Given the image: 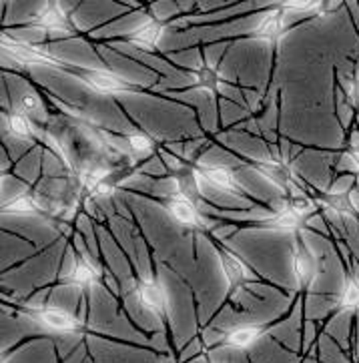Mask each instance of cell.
<instances>
[{"mask_svg":"<svg viewBox=\"0 0 359 363\" xmlns=\"http://www.w3.org/2000/svg\"><path fill=\"white\" fill-rule=\"evenodd\" d=\"M26 315L31 317L40 328L55 331V333H77L79 331V321L67 313L65 309L58 307H40V309H28Z\"/></svg>","mask_w":359,"mask_h":363,"instance_id":"obj_1","label":"cell"},{"mask_svg":"<svg viewBox=\"0 0 359 363\" xmlns=\"http://www.w3.org/2000/svg\"><path fill=\"white\" fill-rule=\"evenodd\" d=\"M4 52L11 55L12 59L24 62V65H50V67H60L62 62L53 57L50 52L43 50V48L26 45V43H16V40H9L4 38Z\"/></svg>","mask_w":359,"mask_h":363,"instance_id":"obj_2","label":"cell"},{"mask_svg":"<svg viewBox=\"0 0 359 363\" xmlns=\"http://www.w3.org/2000/svg\"><path fill=\"white\" fill-rule=\"evenodd\" d=\"M82 79L84 82L96 91V93H109V94H115V93H123V91H127L128 84L121 77H116L113 72H106V71H87L82 74Z\"/></svg>","mask_w":359,"mask_h":363,"instance_id":"obj_3","label":"cell"},{"mask_svg":"<svg viewBox=\"0 0 359 363\" xmlns=\"http://www.w3.org/2000/svg\"><path fill=\"white\" fill-rule=\"evenodd\" d=\"M137 295H139L140 305L147 311H151L155 315H162L165 313V309H167V297H165V291H162L159 283L151 281V279L140 281Z\"/></svg>","mask_w":359,"mask_h":363,"instance_id":"obj_4","label":"cell"},{"mask_svg":"<svg viewBox=\"0 0 359 363\" xmlns=\"http://www.w3.org/2000/svg\"><path fill=\"white\" fill-rule=\"evenodd\" d=\"M263 333H265V329L261 328V325H243V328H237L229 331L227 335H225V345L227 347H233V350H247V347H251L255 341H259L263 337Z\"/></svg>","mask_w":359,"mask_h":363,"instance_id":"obj_5","label":"cell"},{"mask_svg":"<svg viewBox=\"0 0 359 363\" xmlns=\"http://www.w3.org/2000/svg\"><path fill=\"white\" fill-rule=\"evenodd\" d=\"M221 265L225 271V277L231 287H241L247 277H249V271L245 267V263L237 255H233L231 251H221Z\"/></svg>","mask_w":359,"mask_h":363,"instance_id":"obj_6","label":"cell"},{"mask_svg":"<svg viewBox=\"0 0 359 363\" xmlns=\"http://www.w3.org/2000/svg\"><path fill=\"white\" fill-rule=\"evenodd\" d=\"M167 209H169L175 221L181 223V225H187V227H197L199 225V213L193 205V201L187 199L183 195L169 201Z\"/></svg>","mask_w":359,"mask_h":363,"instance_id":"obj_7","label":"cell"},{"mask_svg":"<svg viewBox=\"0 0 359 363\" xmlns=\"http://www.w3.org/2000/svg\"><path fill=\"white\" fill-rule=\"evenodd\" d=\"M36 21L38 24L45 28V30H67L69 28V18H67V14L65 11L55 4V2H48L45 4L38 14H36Z\"/></svg>","mask_w":359,"mask_h":363,"instance_id":"obj_8","label":"cell"},{"mask_svg":"<svg viewBox=\"0 0 359 363\" xmlns=\"http://www.w3.org/2000/svg\"><path fill=\"white\" fill-rule=\"evenodd\" d=\"M162 36V24L157 21H149L147 24H143L140 28H137L133 35L128 36V40L135 45V47L145 48V50H151L157 47V43L161 40Z\"/></svg>","mask_w":359,"mask_h":363,"instance_id":"obj_9","label":"cell"},{"mask_svg":"<svg viewBox=\"0 0 359 363\" xmlns=\"http://www.w3.org/2000/svg\"><path fill=\"white\" fill-rule=\"evenodd\" d=\"M203 177H205L215 189L227 191V193L239 191L237 179H235V175H233L229 169H225V167H211V169H205V171H203Z\"/></svg>","mask_w":359,"mask_h":363,"instance_id":"obj_10","label":"cell"},{"mask_svg":"<svg viewBox=\"0 0 359 363\" xmlns=\"http://www.w3.org/2000/svg\"><path fill=\"white\" fill-rule=\"evenodd\" d=\"M281 28H283L281 14L279 12H269L267 16L261 18V23L257 24L255 36L261 38V40H275L281 35Z\"/></svg>","mask_w":359,"mask_h":363,"instance_id":"obj_11","label":"cell"},{"mask_svg":"<svg viewBox=\"0 0 359 363\" xmlns=\"http://www.w3.org/2000/svg\"><path fill=\"white\" fill-rule=\"evenodd\" d=\"M18 113L24 115V117H28L31 121H45L47 118L43 101L35 93H24L21 96V101H18Z\"/></svg>","mask_w":359,"mask_h":363,"instance_id":"obj_12","label":"cell"},{"mask_svg":"<svg viewBox=\"0 0 359 363\" xmlns=\"http://www.w3.org/2000/svg\"><path fill=\"white\" fill-rule=\"evenodd\" d=\"M99 277V273L94 269L93 265L89 263V261H79L69 273V283L70 285H77V287H84V285H89V283H93L94 279Z\"/></svg>","mask_w":359,"mask_h":363,"instance_id":"obj_13","label":"cell"},{"mask_svg":"<svg viewBox=\"0 0 359 363\" xmlns=\"http://www.w3.org/2000/svg\"><path fill=\"white\" fill-rule=\"evenodd\" d=\"M303 221L302 213H297L293 207H287V209H281V211L269 221L271 227L275 229H281V231H295Z\"/></svg>","mask_w":359,"mask_h":363,"instance_id":"obj_14","label":"cell"},{"mask_svg":"<svg viewBox=\"0 0 359 363\" xmlns=\"http://www.w3.org/2000/svg\"><path fill=\"white\" fill-rule=\"evenodd\" d=\"M339 307L343 311H355L359 309V279L349 277L343 289H341V297H339Z\"/></svg>","mask_w":359,"mask_h":363,"instance_id":"obj_15","label":"cell"},{"mask_svg":"<svg viewBox=\"0 0 359 363\" xmlns=\"http://www.w3.org/2000/svg\"><path fill=\"white\" fill-rule=\"evenodd\" d=\"M195 81H197V86L201 91H205V93H215L217 86H219V72L215 71L213 67L203 65L197 71V74H195Z\"/></svg>","mask_w":359,"mask_h":363,"instance_id":"obj_16","label":"cell"},{"mask_svg":"<svg viewBox=\"0 0 359 363\" xmlns=\"http://www.w3.org/2000/svg\"><path fill=\"white\" fill-rule=\"evenodd\" d=\"M311 259L307 253H303V251H295V255H293V273H295V279L299 285L307 281L309 277H311Z\"/></svg>","mask_w":359,"mask_h":363,"instance_id":"obj_17","label":"cell"},{"mask_svg":"<svg viewBox=\"0 0 359 363\" xmlns=\"http://www.w3.org/2000/svg\"><path fill=\"white\" fill-rule=\"evenodd\" d=\"M9 129L14 137H18V139H28V137H33V123H31V118L24 117L21 113H16V115H12L9 118Z\"/></svg>","mask_w":359,"mask_h":363,"instance_id":"obj_18","label":"cell"},{"mask_svg":"<svg viewBox=\"0 0 359 363\" xmlns=\"http://www.w3.org/2000/svg\"><path fill=\"white\" fill-rule=\"evenodd\" d=\"M261 171L265 173L275 185H281V187H287L289 183V173L283 164H261Z\"/></svg>","mask_w":359,"mask_h":363,"instance_id":"obj_19","label":"cell"},{"mask_svg":"<svg viewBox=\"0 0 359 363\" xmlns=\"http://www.w3.org/2000/svg\"><path fill=\"white\" fill-rule=\"evenodd\" d=\"M9 211L28 215V213L36 211V205H35V201L31 199L28 195H23V197H18V199L12 201L11 205H9Z\"/></svg>","mask_w":359,"mask_h":363,"instance_id":"obj_20","label":"cell"},{"mask_svg":"<svg viewBox=\"0 0 359 363\" xmlns=\"http://www.w3.org/2000/svg\"><path fill=\"white\" fill-rule=\"evenodd\" d=\"M128 145H131L133 151L140 152V155H145V152H149L153 149V141L147 135H133L128 139Z\"/></svg>","mask_w":359,"mask_h":363,"instance_id":"obj_21","label":"cell"},{"mask_svg":"<svg viewBox=\"0 0 359 363\" xmlns=\"http://www.w3.org/2000/svg\"><path fill=\"white\" fill-rule=\"evenodd\" d=\"M358 96H359V81H358Z\"/></svg>","mask_w":359,"mask_h":363,"instance_id":"obj_22","label":"cell"}]
</instances>
